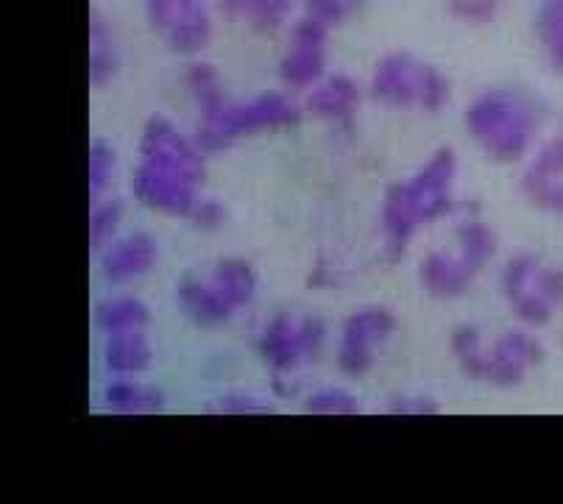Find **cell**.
Segmentation results:
<instances>
[{"label": "cell", "mask_w": 563, "mask_h": 504, "mask_svg": "<svg viewBox=\"0 0 563 504\" xmlns=\"http://www.w3.org/2000/svg\"><path fill=\"white\" fill-rule=\"evenodd\" d=\"M301 117L299 109L279 92H263L249 103H229L223 114L216 123L198 126L196 143L201 150H216L229 148L234 139L246 137V134L271 132V128H290L296 126Z\"/></svg>", "instance_id": "5"}, {"label": "cell", "mask_w": 563, "mask_h": 504, "mask_svg": "<svg viewBox=\"0 0 563 504\" xmlns=\"http://www.w3.org/2000/svg\"><path fill=\"white\" fill-rule=\"evenodd\" d=\"M103 402L118 415H154L163 413L165 396L156 388L137 382H112L103 393Z\"/></svg>", "instance_id": "19"}, {"label": "cell", "mask_w": 563, "mask_h": 504, "mask_svg": "<svg viewBox=\"0 0 563 504\" xmlns=\"http://www.w3.org/2000/svg\"><path fill=\"white\" fill-rule=\"evenodd\" d=\"M360 107V90L349 76H330L307 98V112L321 121H352Z\"/></svg>", "instance_id": "16"}, {"label": "cell", "mask_w": 563, "mask_h": 504, "mask_svg": "<svg viewBox=\"0 0 563 504\" xmlns=\"http://www.w3.org/2000/svg\"><path fill=\"white\" fill-rule=\"evenodd\" d=\"M457 246H461V259L479 273L492 262L494 251H497V237H494L492 228L483 221H466L457 228Z\"/></svg>", "instance_id": "22"}, {"label": "cell", "mask_w": 563, "mask_h": 504, "mask_svg": "<svg viewBox=\"0 0 563 504\" xmlns=\"http://www.w3.org/2000/svg\"><path fill=\"white\" fill-rule=\"evenodd\" d=\"M187 87H190L192 98L198 103V114H201V123L198 126H207V123H216L223 114V109L229 107L227 96L221 90V81H218L216 67L207 65V61H196V65L187 70Z\"/></svg>", "instance_id": "20"}, {"label": "cell", "mask_w": 563, "mask_h": 504, "mask_svg": "<svg viewBox=\"0 0 563 504\" xmlns=\"http://www.w3.org/2000/svg\"><path fill=\"white\" fill-rule=\"evenodd\" d=\"M156 240L148 232H134L126 240L114 243L101 259L103 277L109 282H129V279H137L143 273H148L156 265Z\"/></svg>", "instance_id": "13"}, {"label": "cell", "mask_w": 563, "mask_h": 504, "mask_svg": "<svg viewBox=\"0 0 563 504\" xmlns=\"http://www.w3.org/2000/svg\"><path fill=\"white\" fill-rule=\"evenodd\" d=\"M118 72V51L107 23L92 14L90 20V85L103 87Z\"/></svg>", "instance_id": "24"}, {"label": "cell", "mask_w": 563, "mask_h": 504, "mask_svg": "<svg viewBox=\"0 0 563 504\" xmlns=\"http://www.w3.org/2000/svg\"><path fill=\"white\" fill-rule=\"evenodd\" d=\"M210 413L216 415H271V407L263 402H254L249 396H229L221 399L218 404H212Z\"/></svg>", "instance_id": "34"}, {"label": "cell", "mask_w": 563, "mask_h": 504, "mask_svg": "<svg viewBox=\"0 0 563 504\" xmlns=\"http://www.w3.org/2000/svg\"><path fill=\"white\" fill-rule=\"evenodd\" d=\"M216 3H218V12H221L227 20L246 18L249 9H252V0H216Z\"/></svg>", "instance_id": "37"}, {"label": "cell", "mask_w": 563, "mask_h": 504, "mask_svg": "<svg viewBox=\"0 0 563 504\" xmlns=\"http://www.w3.org/2000/svg\"><path fill=\"white\" fill-rule=\"evenodd\" d=\"M539 123L541 112L530 98L505 90L483 92L466 109L468 134L497 163H519L528 154Z\"/></svg>", "instance_id": "2"}, {"label": "cell", "mask_w": 563, "mask_h": 504, "mask_svg": "<svg viewBox=\"0 0 563 504\" xmlns=\"http://www.w3.org/2000/svg\"><path fill=\"white\" fill-rule=\"evenodd\" d=\"M394 329L396 318L383 306H366V310L354 313L352 318H346L341 346H338V366H341V371L352 379L372 371L377 351L394 335Z\"/></svg>", "instance_id": "9"}, {"label": "cell", "mask_w": 563, "mask_h": 504, "mask_svg": "<svg viewBox=\"0 0 563 504\" xmlns=\"http://www.w3.org/2000/svg\"><path fill=\"white\" fill-rule=\"evenodd\" d=\"M176 299H179V310L185 313V318L201 329H216L232 318V310L223 304L212 282L205 284L192 277H185L176 288Z\"/></svg>", "instance_id": "15"}, {"label": "cell", "mask_w": 563, "mask_h": 504, "mask_svg": "<svg viewBox=\"0 0 563 504\" xmlns=\"http://www.w3.org/2000/svg\"><path fill=\"white\" fill-rule=\"evenodd\" d=\"M544 360V348L528 332H505L488 355V382L497 388H519Z\"/></svg>", "instance_id": "12"}, {"label": "cell", "mask_w": 563, "mask_h": 504, "mask_svg": "<svg viewBox=\"0 0 563 504\" xmlns=\"http://www.w3.org/2000/svg\"><path fill=\"white\" fill-rule=\"evenodd\" d=\"M212 288L218 290V295L223 299V304L238 313L249 301L254 299V290H257V277H254L252 265L246 259H221L212 270Z\"/></svg>", "instance_id": "18"}, {"label": "cell", "mask_w": 563, "mask_h": 504, "mask_svg": "<svg viewBox=\"0 0 563 504\" xmlns=\"http://www.w3.org/2000/svg\"><path fill=\"white\" fill-rule=\"evenodd\" d=\"M310 415H357L360 404L346 391H318L307 399Z\"/></svg>", "instance_id": "30"}, {"label": "cell", "mask_w": 563, "mask_h": 504, "mask_svg": "<svg viewBox=\"0 0 563 504\" xmlns=\"http://www.w3.org/2000/svg\"><path fill=\"white\" fill-rule=\"evenodd\" d=\"M307 9V14L327 25H338L349 18V14L357 12L366 0H301Z\"/></svg>", "instance_id": "31"}, {"label": "cell", "mask_w": 563, "mask_h": 504, "mask_svg": "<svg viewBox=\"0 0 563 504\" xmlns=\"http://www.w3.org/2000/svg\"><path fill=\"white\" fill-rule=\"evenodd\" d=\"M455 173V154L450 148H441L432 154L419 176L388 187L383 201V228L390 259H399L405 254L416 228L444 217L452 210Z\"/></svg>", "instance_id": "1"}, {"label": "cell", "mask_w": 563, "mask_h": 504, "mask_svg": "<svg viewBox=\"0 0 563 504\" xmlns=\"http://www.w3.org/2000/svg\"><path fill=\"white\" fill-rule=\"evenodd\" d=\"M452 351L466 373L474 382H488V355H483V340H479V329L472 324H463L452 332Z\"/></svg>", "instance_id": "23"}, {"label": "cell", "mask_w": 563, "mask_h": 504, "mask_svg": "<svg viewBox=\"0 0 563 504\" xmlns=\"http://www.w3.org/2000/svg\"><path fill=\"white\" fill-rule=\"evenodd\" d=\"M145 18L165 45L181 56L205 51L212 23L205 0H145Z\"/></svg>", "instance_id": "8"}, {"label": "cell", "mask_w": 563, "mask_h": 504, "mask_svg": "<svg viewBox=\"0 0 563 504\" xmlns=\"http://www.w3.org/2000/svg\"><path fill=\"white\" fill-rule=\"evenodd\" d=\"M503 293L516 318L547 326L563 306V268H544L536 254H519L505 265Z\"/></svg>", "instance_id": "4"}, {"label": "cell", "mask_w": 563, "mask_h": 504, "mask_svg": "<svg viewBox=\"0 0 563 504\" xmlns=\"http://www.w3.org/2000/svg\"><path fill=\"white\" fill-rule=\"evenodd\" d=\"M390 413L394 415H438L441 407L438 402L427 396H401L390 402Z\"/></svg>", "instance_id": "36"}, {"label": "cell", "mask_w": 563, "mask_h": 504, "mask_svg": "<svg viewBox=\"0 0 563 504\" xmlns=\"http://www.w3.org/2000/svg\"><path fill=\"white\" fill-rule=\"evenodd\" d=\"M528 173L544 176V179H563V134L552 137L550 143L539 150V157L533 159Z\"/></svg>", "instance_id": "32"}, {"label": "cell", "mask_w": 563, "mask_h": 504, "mask_svg": "<svg viewBox=\"0 0 563 504\" xmlns=\"http://www.w3.org/2000/svg\"><path fill=\"white\" fill-rule=\"evenodd\" d=\"M452 12L468 23H492L497 14L499 0H446Z\"/></svg>", "instance_id": "33"}, {"label": "cell", "mask_w": 563, "mask_h": 504, "mask_svg": "<svg viewBox=\"0 0 563 504\" xmlns=\"http://www.w3.org/2000/svg\"><path fill=\"white\" fill-rule=\"evenodd\" d=\"M120 215H123V204L120 201H103V204L92 206L90 215V248L92 251H101L103 243L112 237V232L118 228Z\"/></svg>", "instance_id": "29"}, {"label": "cell", "mask_w": 563, "mask_h": 504, "mask_svg": "<svg viewBox=\"0 0 563 504\" xmlns=\"http://www.w3.org/2000/svg\"><path fill=\"white\" fill-rule=\"evenodd\" d=\"M521 192L539 210L552 212V215H563V179H544V176L525 173Z\"/></svg>", "instance_id": "26"}, {"label": "cell", "mask_w": 563, "mask_h": 504, "mask_svg": "<svg viewBox=\"0 0 563 504\" xmlns=\"http://www.w3.org/2000/svg\"><path fill=\"white\" fill-rule=\"evenodd\" d=\"M140 157L145 165H154L159 170L181 176L192 184H205L207 165L205 150L198 148L196 139H187L168 117H148L140 137Z\"/></svg>", "instance_id": "7"}, {"label": "cell", "mask_w": 563, "mask_h": 504, "mask_svg": "<svg viewBox=\"0 0 563 504\" xmlns=\"http://www.w3.org/2000/svg\"><path fill=\"white\" fill-rule=\"evenodd\" d=\"M151 321L148 306L137 299H112L98 304L96 326L107 335H120V332H140Z\"/></svg>", "instance_id": "21"}, {"label": "cell", "mask_w": 563, "mask_h": 504, "mask_svg": "<svg viewBox=\"0 0 563 504\" xmlns=\"http://www.w3.org/2000/svg\"><path fill=\"white\" fill-rule=\"evenodd\" d=\"M327 29L330 25L310 18L299 20L290 36V48L279 61L282 81L294 90H305L321 81L327 70Z\"/></svg>", "instance_id": "10"}, {"label": "cell", "mask_w": 563, "mask_h": 504, "mask_svg": "<svg viewBox=\"0 0 563 504\" xmlns=\"http://www.w3.org/2000/svg\"><path fill=\"white\" fill-rule=\"evenodd\" d=\"M223 217H227V212H223L221 204H216V201H198V206L192 210L190 221L196 223L201 232H216V228H221Z\"/></svg>", "instance_id": "35"}, {"label": "cell", "mask_w": 563, "mask_h": 504, "mask_svg": "<svg viewBox=\"0 0 563 504\" xmlns=\"http://www.w3.org/2000/svg\"><path fill=\"white\" fill-rule=\"evenodd\" d=\"M114 173V150L107 139H92L90 143V195L98 199L109 187Z\"/></svg>", "instance_id": "28"}, {"label": "cell", "mask_w": 563, "mask_h": 504, "mask_svg": "<svg viewBox=\"0 0 563 504\" xmlns=\"http://www.w3.org/2000/svg\"><path fill=\"white\" fill-rule=\"evenodd\" d=\"M324 335V321L316 318V315H305V318L279 315L260 335L257 351L279 382L282 377H288L301 362H310L321 351Z\"/></svg>", "instance_id": "6"}, {"label": "cell", "mask_w": 563, "mask_h": 504, "mask_svg": "<svg viewBox=\"0 0 563 504\" xmlns=\"http://www.w3.org/2000/svg\"><path fill=\"white\" fill-rule=\"evenodd\" d=\"M151 360H154V351H151V343L143 329L109 335L107 348H103V362L112 373L132 377V373L145 371Z\"/></svg>", "instance_id": "17"}, {"label": "cell", "mask_w": 563, "mask_h": 504, "mask_svg": "<svg viewBox=\"0 0 563 504\" xmlns=\"http://www.w3.org/2000/svg\"><path fill=\"white\" fill-rule=\"evenodd\" d=\"M419 277L432 299L450 301L466 293L468 284L474 282L477 273L463 262L461 254H457V257H450V254H430V257H424V262H421Z\"/></svg>", "instance_id": "14"}, {"label": "cell", "mask_w": 563, "mask_h": 504, "mask_svg": "<svg viewBox=\"0 0 563 504\" xmlns=\"http://www.w3.org/2000/svg\"><path fill=\"white\" fill-rule=\"evenodd\" d=\"M372 98L385 107L438 112L450 101V81L435 67L410 54H388L379 59L372 76Z\"/></svg>", "instance_id": "3"}, {"label": "cell", "mask_w": 563, "mask_h": 504, "mask_svg": "<svg viewBox=\"0 0 563 504\" xmlns=\"http://www.w3.org/2000/svg\"><path fill=\"white\" fill-rule=\"evenodd\" d=\"M290 9H294V0H252L246 18L257 34L271 36L285 25Z\"/></svg>", "instance_id": "27"}, {"label": "cell", "mask_w": 563, "mask_h": 504, "mask_svg": "<svg viewBox=\"0 0 563 504\" xmlns=\"http://www.w3.org/2000/svg\"><path fill=\"white\" fill-rule=\"evenodd\" d=\"M536 31L547 51V59L563 72V0H544L536 14Z\"/></svg>", "instance_id": "25"}, {"label": "cell", "mask_w": 563, "mask_h": 504, "mask_svg": "<svg viewBox=\"0 0 563 504\" xmlns=\"http://www.w3.org/2000/svg\"><path fill=\"white\" fill-rule=\"evenodd\" d=\"M132 192L143 206L174 217H190L201 201L192 181L145 163H140V168L134 170Z\"/></svg>", "instance_id": "11"}]
</instances>
